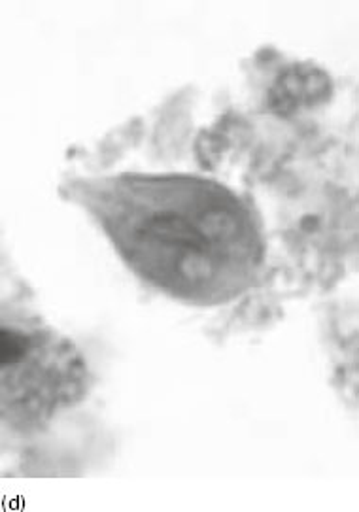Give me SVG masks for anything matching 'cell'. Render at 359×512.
Here are the masks:
<instances>
[{"label":"cell","instance_id":"6da1fadb","mask_svg":"<svg viewBox=\"0 0 359 512\" xmlns=\"http://www.w3.org/2000/svg\"><path fill=\"white\" fill-rule=\"evenodd\" d=\"M95 216L133 271L193 303L244 290L261 257L254 212L191 174H120L91 193Z\"/></svg>","mask_w":359,"mask_h":512},{"label":"cell","instance_id":"7a4b0ae2","mask_svg":"<svg viewBox=\"0 0 359 512\" xmlns=\"http://www.w3.org/2000/svg\"><path fill=\"white\" fill-rule=\"evenodd\" d=\"M4 410L40 418L70 401L84 382V365L70 342L44 331L4 325L0 333Z\"/></svg>","mask_w":359,"mask_h":512}]
</instances>
